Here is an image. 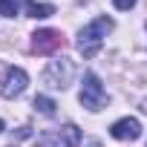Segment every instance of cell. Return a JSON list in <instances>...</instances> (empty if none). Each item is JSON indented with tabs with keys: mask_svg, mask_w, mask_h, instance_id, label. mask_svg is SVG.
<instances>
[{
	"mask_svg": "<svg viewBox=\"0 0 147 147\" xmlns=\"http://www.w3.org/2000/svg\"><path fill=\"white\" fill-rule=\"evenodd\" d=\"M0 130H3V121H0Z\"/></svg>",
	"mask_w": 147,
	"mask_h": 147,
	"instance_id": "7c38bea8",
	"label": "cell"
},
{
	"mask_svg": "<svg viewBox=\"0 0 147 147\" xmlns=\"http://www.w3.org/2000/svg\"><path fill=\"white\" fill-rule=\"evenodd\" d=\"M81 104L92 113L104 110L107 107V90L101 84V78L95 75V72H87L84 75V84H81Z\"/></svg>",
	"mask_w": 147,
	"mask_h": 147,
	"instance_id": "7a4b0ae2",
	"label": "cell"
},
{
	"mask_svg": "<svg viewBox=\"0 0 147 147\" xmlns=\"http://www.w3.org/2000/svg\"><path fill=\"white\" fill-rule=\"evenodd\" d=\"M63 46V35L58 29H38L32 35V52L35 55H52Z\"/></svg>",
	"mask_w": 147,
	"mask_h": 147,
	"instance_id": "5b68a950",
	"label": "cell"
},
{
	"mask_svg": "<svg viewBox=\"0 0 147 147\" xmlns=\"http://www.w3.org/2000/svg\"><path fill=\"white\" fill-rule=\"evenodd\" d=\"M113 6H115V9H121V12H127V9H133V6H136V0H113Z\"/></svg>",
	"mask_w": 147,
	"mask_h": 147,
	"instance_id": "8fae6325",
	"label": "cell"
},
{
	"mask_svg": "<svg viewBox=\"0 0 147 147\" xmlns=\"http://www.w3.org/2000/svg\"><path fill=\"white\" fill-rule=\"evenodd\" d=\"M113 32V18H95L92 23H87L78 35V52L84 58H95L104 46V38Z\"/></svg>",
	"mask_w": 147,
	"mask_h": 147,
	"instance_id": "6da1fadb",
	"label": "cell"
},
{
	"mask_svg": "<svg viewBox=\"0 0 147 147\" xmlns=\"http://www.w3.org/2000/svg\"><path fill=\"white\" fill-rule=\"evenodd\" d=\"M26 15L29 18H49V15H55V6H49V3H38V0H26Z\"/></svg>",
	"mask_w": 147,
	"mask_h": 147,
	"instance_id": "ba28073f",
	"label": "cell"
},
{
	"mask_svg": "<svg viewBox=\"0 0 147 147\" xmlns=\"http://www.w3.org/2000/svg\"><path fill=\"white\" fill-rule=\"evenodd\" d=\"M35 110H38L40 115H49V118H52L55 110H58V104H55L52 98H46V95H38V98H35Z\"/></svg>",
	"mask_w": 147,
	"mask_h": 147,
	"instance_id": "9c48e42d",
	"label": "cell"
},
{
	"mask_svg": "<svg viewBox=\"0 0 147 147\" xmlns=\"http://www.w3.org/2000/svg\"><path fill=\"white\" fill-rule=\"evenodd\" d=\"M110 136L118 141H136L141 136V124H138V118H118L110 127Z\"/></svg>",
	"mask_w": 147,
	"mask_h": 147,
	"instance_id": "52a82bcc",
	"label": "cell"
},
{
	"mask_svg": "<svg viewBox=\"0 0 147 147\" xmlns=\"http://www.w3.org/2000/svg\"><path fill=\"white\" fill-rule=\"evenodd\" d=\"M29 84V75L20 69V66H9L6 69V75H3V87H0V92H3V98H15L26 90Z\"/></svg>",
	"mask_w": 147,
	"mask_h": 147,
	"instance_id": "8992f818",
	"label": "cell"
},
{
	"mask_svg": "<svg viewBox=\"0 0 147 147\" xmlns=\"http://www.w3.org/2000/svg\"><path fill=\"white\" fill-rule=\"evenodd\" d=\"M78 144H81V130L75 124H66V127L38 136V147H78Z\"/></svg>",
	"mask_w": 147,
	"mask_h": 147,
	"instance_id": "3957f363",
	"label": "cell"
},
{
	"mask_svg": "<svg viewBox=\"0 0 147 147\" xmlns=\"http://www.w3.org/2000/svg\"><path fill=\"white\" fill-rule=\"evenodd\" d=\"M72 75H75V66L72 61L61 58V61H52L46 69H43V84L49 90H66L72 84Z\"/></svg>",
	"mask_w": 147,
	"mask_h": 147,
	"instance_id": "277c9868",
	"label": "cell"
},
{
	"mask_svg": "<svg viewBox=\"0 0 147 147\" xmlns=\"http://www.w3.org/2000/svg\"><path fill=\"white\" fill-rule=\"evenodd\" d=\"M20 9V0H0V15L3 18H15Z\"/></svg>",
	"mask_w": 147,
	"mask_h": 147,
	"instance_id": "30bf717a",
	"label": "cell"
}]
</instances>
